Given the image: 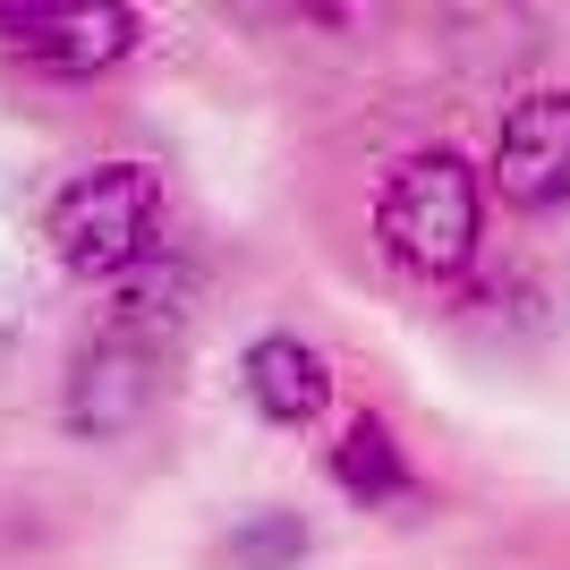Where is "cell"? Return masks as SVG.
<instances>
[{
	"label": "cell",
	"instance_id": "6da1fadb",
	"mask_svg": "<svg viewBox=\"0 0 570 570\" xmlns=\"http://www.w3.org/2000/svg\"><path fill=\"white\" fill-rule=\"evenodd\" d=\"M170 247V188L163 170L137 163V154H111V163L69 170L43 205V256L69 273V282L119 289L128 273Z\"/></svg>",
	"mask_w": 570,
	"mask_h": 570
},
{
	"label": "cell",
	"instance_id": "7a4b0ae2",
	"mask_svg": "<svg viewBox=\"0 0 570 570\" xmlns=\"http://www.w3.org/2000/svg\"><path fill=\"white\" fill-rule=\"evenodd\" d=\"M485 238V179L452 145H417L375 188V247L409 282H460Z\"/></svg>",
	"mask_w": 570,
	"mask_h": 570
},
{
	"label": "cell",
	"instance_id": "3957f363",
	"mask_svg": "<svg viewBox=\"0 0 570 570\" xmlns=\"http://www.w3.org/2000/svg\"><path fill=\"white\" fill-rule=\"evenodd\" d=\"M145 9L119 0H0V60L35 86H95L145 51Z\"/></svg>",
	"mask_w": 570,
	"mask_h": 570
},
{
	"label": "cell",
	"instance_id": "277c9868",
	"mask_svg": "<svg viewBox=\"0 0 570 570\" xmlns=\"http://www.w3.org/2000/svg\"><path fill=\"white\" fill-rule=\"evenodd\" d=\"M494 196L511 214L570 205V86H537L494 128Z\"/></svg>",
	"mask_w": 570,
	"mask_h": 570
},
{
	"label": "cell",
	"instance_id": "5b68a950",
	"mask_svg": "<svg viewBox=\"0 0 570 570\" xmlns=\"http://www.w3.org/2000/svg\"><path fill=\"white\" fill-rule=\"evenodd\" d=\"M154 392H163V375H154V341L95 333L86 357H77V375H69V426L86 434V443H119V434L145 426Z\"/></svg>",
	"mask_w": 570,
	"mask_h": 570
},
{
	"label": "cell",
	"instance_id": "8992f818",
	"mask_svg": "<svg viewBox=\"0 0 570 570\" xmlns=\"http://www.w3.org/2000/svg\"><path fill=\"white\" fill-rule=\"evenodd\" d=\"M238 392L264 426H315L333 409V357L298 333H256L238 350Z\"/></svg>",
	"mask_w": 570,
	"mask_h": 570
},
{
	"label": "cell",
	"instance_id": "52a82bcc",
	"mask_svg": "<svg viewBox=\"0 0 570 570\" xmlns=\"http://www.w3.org/2000/svg\"><path fill=\"white\" fill-rule=\"evenodd\" d=\"M324 476H333L357 511H383V502H409V494H417V469H409L401 434L383 426L375 409H350V417H341V434L324 443Z\"/></svg>",
	"mask_w": 570,
	"mask_h": 570
},
{
	"label": "cell",
	"instance_id": "ba28073f",
	"mask_svg": "<svg viewBox=\"0 0 570 570\" xmlns=\"http://www.w3.org/2000/svg\"><path fill=\"white\" fill-rule=\"evenodd\" d=\"M307 562V520L298 511H247L222 537V570H298Z\"/></svg>",
	"mask_w": 570,
	"mask_h": 570
}]
</instances>
